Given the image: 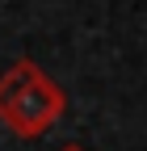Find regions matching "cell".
Instances as JSON below:
<instances>
[{"label":"cell","instance_id":"obj_1","mask_svg":"<svg viewBox=\"0 0 147 151\" xmlns=\"http://www.w3.org/2000/svg\"><path fill=\"white\" fill-rule=\"evenodd\" d=\"M67 97L34 59H17L0 76V122L17 139H42L63 118Z\"/></svg>","mask_w":147,"mask_h":151},{"label":"cell","instance_id":"obj_2","mask_svg":"<svg viewBox=\"0 0 147 151\" xmlns=\"http://www.w3.org/2000/svg\"><path fill=\"white\" fill-rule=\"evenodd\" d=\"M59 151H88V147H80V143H63Z\"/></svg>","mask_w":147,"mask_h":151}]
</instances>
